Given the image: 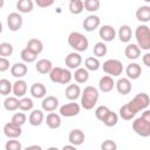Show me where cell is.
<instances>
[{"label": "cell", "instance_id": "obj_1", "mask_svg": "<svg viewBox=\"0 0 150 150\" xmlns=\"http://www.w3.org/2000/svg\"><path fill=\"white\" fill-rule=\"evenodd\" d=\"M97 101H98V90L93 86L86 87L81 94V107L86 110H90L95 107Z\"/></svg>", "mask_w": 150, "mask_h": 150}, {"label": "cell", "instance_id": "obj_2", "mask_svg": "<svg viewBox=\"0 0 150 150\" xmlns=\"http://www.w3.org/2000/svg\"><path fill=\"white\" fill-rule=\"evenodd\" d=\"M68 43L77 53L87 50L88 46H89L88 39L82 33H80V32H71L69 34V36H68Z\"/></svg>", "mask_w": 150, "mask_h": 150}, {"label": "cell", "instance_id": "obj_3", "mask_svg": "<svg viewBox=\"0 0 150 150\" xmlns=\"http://www.w3.org/2000/svg\"><path fill=\"white\" fill-rule=\"evenodd\" d=\"M137 46L143 50L150 49V28L146 25H139L135 30Z\"/></svg>", "mask_w": 150, "mask_h": 150}, {"label": "cell", "instance_id": "obj_4", "mask_svg": "<svg viewBox=\"0 0 150 150\" xmlns=\"http://www.w3.org/2000/svg\"><path fill=\"white\" fill-rule=\"evenodd\" d=\"M103 70L109 76H120L123 73V64L120 60L116 59H109L103 63Z\"/></svg>", "mask_w": 150, "mask_h": 150}, {"label": "cell", "instance_id": "obj_5", "mask_svg": "<svg viewBox=\"0 0 150 150\" xmlns=\"http://www.w3.org/2000/svg\"><path fill=\"white\" fill-rule=\"evenodd\" d=\"M129 104L131 105V108H132L136 112H138V111H141V110H145V109L149 107V104H150V97H149V95L145 94V93H139V94H137V95L129 102Z\"/></svg>", "mask_w": 150, "mask_h": 150}, {"label": "cell", "instance_id": "obj_6", "mask_svg": "<svg viewBox=\"0 0 150 150\" xmlns=\"http://www.w3.org/2000/svg\"><path fill=\"white\" fill-rule=\"evenodd\" d=\"M132 129L141 137H149L150 136V123L144 121L142 117H137L132 122Z\"/></svg>", "mask_w": 150, "mask_h": 150}, {"label": "cell", "instance_id": "obj_7", "mask_svg": "<svg viewBox=\"0 0 150 150\" xmlns=\"http://www.w3.org/2000/svg\"><path fill=\"white\" fill-rule=\"evenodd\" d=\"M81 110V107L79 103L76 102H70V103H66L60 107V115L63 117H74L76 115H79Z\"/></svg>", "mask_w": 150, "mask_h": 150}, {"label": "cell", "instance_id": "obj_8", "mask_svg": "<svg viewBox=\"0 0 150 150\" xmlns=\"http://www.w3.org/2000/svg\"><path fill=\"white\" fill-rule=\"evenodd\" d=\"M7 26H8L9 30H12V32L19 30L22 26V16L16 12L9 13L7 15Z\"/></svg>", "mask_w": 150, "mask_h": 150}, {"label": "cell", "instance_id": "obj_9", "mask_svg": "<svg viewBox=\"0 0 150 150\" xmlns=\"http://www.w3.org/2000/svg\"><path fill=\"white\" fill-rule=\"evenodd\" d=\"M4 134L11 138V139H16L18 137L21 136L22 131H21V127L12 123V122H8L4 125Z\"/></svg>", "mask_w": 150, "mask_h": 150}, {"label": "cell", "instance_id": "obj_10", "mask_svg": "<svg viewBox=\"0 0 150 150\" xmlns=\"http://www.w3.org/2000/svg\"><path fill=\"white\" fill-rule=\"evenodd\" d=\"M64 63L70 69H77V68H80V66L82 63V57L77 52H73L66 56Z\"/></svg>", "mask_w": 150, "mask_h": 150}, {"label": "cell", "instance_id": "obj_11", "mask_svg": "<svg viewBox=\"0 0 150 150\" xmlns=\"http://www.w3.org/2000/svg\"><path fill=\"white\" fill-rule=\"evenodd\" d=\"M98 35H100V38H101L103 41L110 42V41H112V40L115 39V36H116V30H115V28H114L112 26H110V25H103V26L100 28V30H98Z\"/></svg>", "mask_w": 150, "mask_h": 150}, {"label": "cell", "instance_id": "obj_12", "mask_svg": "<svg viewBox=\"0 0 150 150\" xmlns=\"http://www.w3.org/2000/svg\"><path fill=\"white\" fill-rule=\"evenodd\" d=\"M100 25H101L100 18H98L97 15H94V14L88 15V16L83 20V23H82L84 30H87V32H93V30H95L96 28L100 27Z\"/></svg>", "mask_w": 150, "mask_h": 150}, {"label": "cell", "instance_id": "obj_13", "mask_svg": "<svg viewBox=\"0 0 150 150\" xmlns=\"http://www.w3.org/2000/svg\"><path fill=\"white\" fill-rule=\"evenodd\" d=\"M42 110L47 112H53L59 107V100L55 96H46L41 102Z\"/></svg>", "mask_w": 150, "mask_h": 150}, {"label": "cell", "instance_id": "obj_14", "mask_svg": "<svg viewBox=\"0 0 150 150\" xmlns=\"http://www.w3.org/2000/svg\"><path fill=\"white\" fill-rule=\"evenodd\" d=\"M115 86H116L117 91L120 94H122V95H128L131 91V88H132L131 82H130V80L128 77H121V79H118L117 82L115 83Z\"/></svg>", "mask_w": 150, "mask_h": 150}, {"label": "cell", "instance_id": "obj_15", "mask_svg": "<svg viewBox=\"0 0 150 150\" xmlns=\"http://www.w3.org/2000/svg\"><path fill=\"white\" fill-rule=\"evenodd\" d=\"M115 87V82L112 80L111 76L109 75H105V76H102L100 79V82H98V89L102 91V93H110Z\"/></svg>", "mask_w": 150, "mask_h": 150}, {"label": "cell", "instance_id": "obj_16", "mask_svg": "<svg viewBox=\"0 0 150 150\" xmlns=\"http://www.w3.org/2000/svg\"><path fill=\"white\" fill-rule=\"evenodd\" d=\"M68 138H69L70 144H73L75 146H79L84 142V132L81 129H73L69 132Z\"/></svg>", "mask_w": 150, "mask_h": 150}, {"label": "cell", "instance_id": "obj_17", "mask_svg": "<svg viewBox=\"0 0 150 150\" xmlns=\"http://www.w3.org/2000/svg\"><path fill=\"white\" fill-rule=\"evenodd\" d=\"M125 73H127V76H128L129 80H137L142 74V68L138 63L132 62V63L127 66Z\"/></svg>", "mask_w": 150, "mask_h": 150}, {"label": "cell", "instance_id": "obj_18", "mask_svg": "<svg viewBox=\"0 0 150 150\" xmlns=\"http://www.w3.org/2000/svg\"><path fill=\"white\" fill-rule=\"evenodd\" d=\"M27 93V82L25 80H16L13 83V94L15 97H23Z\"/></svg>", "mask_w": 150, "mask_h": 150}, {"label": "cell", "instance_id": "obj_19", "mask_svg": "<svg viewBox=\"0 0 150 150\" xmlns=\"http://www.w3.org/2000/svg\"><path fill=\"white\" fill-rule=\"evenodd\" d=\"M27 71H28V68H27V66L25 64V63H22V62H18V63H14L12 67H11V74H12V76H14V77H16V79H21V77H23L26 74H27Z\"/></svg>", "mask_w": 150, "mask_h": 150}, {"label": "cell", "instance_id": "obj_20", "mask_svg": "<svg viewBox=\"0 0 150 150\" xmlns=\"http://www.w3.org/2000/svg\"><path fill=\"white\" fill-rule=\"evenodd\" d=\"M35 69L38 70V73L40 74H49L53 69V64L52 61L48 59H41L36 62L35 64Z\"/></svg>", "mask_w": 150, "mask_h": 150}, {"label": "cell", "instance_id": "obj_21", "mask_svg": "<svg viewBox=\"0 0 150 150\" xmlns=\"http://www.w3.org/2000/svg\"><path fill=\"white\" fill-rule=\"evenodd\" d=\"M124 54H125L127 59H129V60H136L141 55V48L136 43H129L125 47V49H124Z\"/></svg>", "mask_w": 150, "mask_h": 150}, {"label": "cell", "instance_id": "obj_22", "mask_svg": "<svg viewBox=\"0 0 150 150\" xmlns=\"http://www.w3.org/2000/svg\"><path fill=\"white\" fill-rule=\"evenodd\" d=\"M66 97L69 100V101H75L76 98L80 97V95L82 94L81 93V88L79 84H69L67 88H66Z\"/></svg>", "mask_w": 150, "mask_h": 150}, {"label": "cell", "instance_id": "obj_23", "mask_svg": "<svg viewBox=\"0 0 150 150\" xmlns=\"http://www.w3.org/2000/svg\"><path fill=\"white\" fill-rule=\"evenodd\" d=\"M43 120H45V115H43L42 110H39V109L33 110L29 114V117H28L29 124L33 125V127H39L43 122Z\"/></svg>", "mask_w": 150, "mask_h": 150}, {"label": "cell", "instance_id": "obj_24", "mask_svg": "<svg viewBox=\"0 0 150 150\" xmlns=\"http://www.w3.org/2000/svg\"><path fill=\"white\" fill-rule=\"evenodd\" d=\"M46 93H47V89H46L45 84H42V83L36 82V83H33L30 87V94L35 98H45Z\"/></svg>", "mask_w": 150, "mask_h": 150}, {"label": "cell", "instance_id": "obj_25", "mask_svg": "<svg viewBox=\"0 0 150 150\" xmlns=\"http://www.w3.org/2000/svg\"><path fill=\"white\" fill-rule=\"evenodd\" d=\"M136 19L141 22H149L150 21V6H141L137 8L136 13Z\"/></svg>", "mask_w": 150, "mask_h": 150}, {"label": "cell", "instance_id": "obj_26", "mask_svg": "<svg viewBox=\"0 0 150 150\" xmlns=\"http://www.w3.org/2000/svg\"><path fill=\"white\" fill-rule=\"evenodd\" d=\"M120 117L121 118H123V120H125V121H130L131 118H134L135 116H136V111L131 108V105L129 104V103H127V104H124V105H122L121 108H120Z\"/></svg>", "mask_w": 150, "mask_h": 150}, {"label": "cell", "instance_id": "obj_27", "mask_svg": "<svg viewBox=\"0 0 150 150\" xmlns=\"http://www.w3.org/2000/svg\"><path fill=\"white\" fill-rule=\"evenodd\" d=\"M132 36V30L128 25H122L118 29V38L121 42H129Z\"/></svg>", "mask_w": 150, "mask_h": 150}, {"label": "cell", "instance_id": "obj_28", "mask_svg": "<svg viewBox=\"0 0 150 150\" xmlns=\"http://www.w3.org/2000/svg\"><path fill=\"white\" fill-rule=\"evenodd\" d=\"M46 123L50 129H57L61 125V117L56 112H49L46 117Z\"/></svg>", "mask_w": 150, "mask_h": 150}, {"label": "cell", "instance_id": "obj_29", "mask_svg": "<svg viewBox=\"0 0 150 150\" xmlns=\"http://www.w3.org/2000/svg\"><path fill=\"white\" fill-rule=\"evenodd\" d=\"M73 77L77 83H86L89 79V73L86 68H77L73 74Z\"/></svg>", "mask_w": 150, "mask_h": 150}, {"label": "cell", "instance_id": "obj_30", "mask_svg": "<svg viewBox=\"0 0 150 150\" xmlns=\"http://www.w3.org/2000/svg\"><path fill=\"white\" fill-rule=\"evenodd\" d=\"M19 103H20V100H18V97L15 96H9V97H6L5 101H4V107L6 110L8 111H14L16 109H19Z\"/></svg>", "mask_w": 150, "mask_h": 150}, {"label": "cell", "instance_id": "obj_31", "mask_svg": "<svg viewBox=\"0 0 150 150\" xmlns=\"http://www.w3.org/2000/svg\"><path fill=\"white\" fill-rule=\"evenodd\" d=\"M34 4L32 0H19L16 2V9L20 13H29L33 11Z\"/></svg>", "mask_w": 150, "mask_h": 150}, {"label": "cell", "instance_id": "obj_32", "mask_svg": "<svg viewBox=\"0 0 150 150\" xmlns=\"http://www.w3.org/2000/svg\"><path fill=\"white\" fill-rule=\"evenodd\" d=\"M84 9V2L82 0H70L69 1V11L71 14H81Z\"/></svg>", "mask_w": 150, "mask_h": 150}, {"label": "cell", "instance_id": "obj_33", "mask_svg": "<svg viewBox=\"0 0 150 150\" xmlns=\"http://www.w3.org/2000/svg\"><path fill=\"white\" fill-rule=\"evenodd\" d=\"M27 48L30 49L32 52H34L36 55H39L43 50V43L39 39H30L27 42Z\"/></svg>", "mask_w": 150, "mask_h": 150}, {"label": "cell", "instance_id": "obj_34", "mask_svg": "<svg viewBox=\"0 0 150 150\" xmlns=\"http://www.w3.org/2000/svg\"><path fill=\"white\" fill-rule=\"evenodd\" d=\"M20 56H21L22 61H23V62H26V63H32V62L36 61V57H38V55H36L34 52H32L30 49H28L27 47H26V48H23V49L21 50Z\"/></svg>", "mask_w": 150, "mask_h": 150}, {"label": "cell", "instance_id": "obj_35", "mask_svg": "<svg viewBox=\"0 0 150 150\" xmlns=\"http://www.w3.org/2000/svg\"><path fill=\"white\" fill-rule=\"evenodd\" d=\"M84 66H86V69L87 70H91V71H96L98 68H100V61L97 57L95 56H89L84 61Z\"/></svg>", "mask_w": 150, "mask_h": 150}, {"label": "cell", "instance_id": "obj_36", "mask_svg": "<svg viewBox=\"0 0 150 150\" xmlns=\"http://www.w3.org/2000/svg\"><path fill=\"white\" fill-rule=\"evenodd\" d=\"M13 91V84L7 80V79H1L0 80V94L2 96H7Z\"/></svg>", "mask_w": 150, "mask_h": 150}, {"label": "cell", "instance_id": "obj_37", "mask_svg": "<svg viewBox=\"0 0 150 150\" xmlns=\"http://www.w3.org/2000/svg\"><path fill=\"white\" fill-rule=\"evenodd\" d=\"M107 52H108V48H107L104 42H97V43H95V46L93 48V53H94V55L96 57L104 56L107 54Z\"/></svg>", "mask_w": 150, "mask_h": 150}, {"label": "cell", "instance_id": "obj_38", "mask_svg": "<svg viewBox=\"0 0 150 150\" xmlns=\"http://www.w3.org/2000/svg\"><path fill=\"white\" fill-rule=\"evenodd\" d=\"M13 54V46L9 42H1L0 43V56L7 57Z\"/></svg>", "mask_w": 150, "mask_h": 150}, {"label": "cell", "instance_id": "obj_39", "mask_svg": "<svg viewBox=\"0 0 150 150\" xmlns=\"http://www.w3.org/2000/svg\"><path fill=\"white\" fill-rule=\"evenodd\" d=\"M109 112H110V109H109L107 105H100V107H97L96 110H95V116H96L97 120H100L101 122H103L104 118L108 116Z\"/></svg>", "mask_w": 150, "mask_h": 150}, {"label": "cell", "instance_id": "obj_40", "mask_svg": "<svg viewBox=\"0 0 150 150\" xmlns=\"http://www.w3.org/2000/svg\"><path fill=\"white\" fill-rule=\"evenodd\" d=\"M117 122H118V116H117V114L110 110V112L108 114V116L104 118L103 124H104L105 127H115V125L117 124Z\"/></svg>", "mask_w": 150, "mask_h": 150}, {"label": "cell", "instance_id": "obj_41", "mask_svg": "<svg viewBox=\"0 0 150 150\" xmlns=\"http://www.w3.org/2000/svg\"><path fill=\"white\" fill-rule=\"evenodd\" d=\"M33 105H34V103H33L32 98H29V97H22L20 100V103H19V109L22 110V111H29V110L33 109Z\"/></svg>", "mask_w": 150, "mask_h": 150}, {"label": "cell", "instance_id": "obj_42", "mask_svg": "<svg viewBox=\"0 0 150 150\" xmlns=\"http://www.w3.org/2000/svg\"><path fill=\"white\" fill-rule=\"evenodd\" d=\"M62 70H63V68H61V67H55V68H53L52 71L49 73L50 81L54 82V83H60L61 75H62Z\"/></svg>", "mask_w": 150, "mask_h": 150}, {"label": "cell", "instance_id": "obj_43", "mask_svg": "<svg viewBox=\"0 0 150 150\" xmlns=\"http://www.w3.org/2000/svg\"><path fill=\"white\" fill-rule=\"evenodd\" d=\"M84 9L88 12H96L100 8V1L98 0H84Z\"/></svg>", "mask_w": 150, "mask_h": 150}, {"label": "cell", "instance_id": "obj_44", "mask_svg": "<svg viewBox=\"0 0 150 150\" xmlns=\"http://www.w3.org/2000/svg\"><path fill=\"white\" fill-rule=\"evenodd\" d=\"M26 120H27V116L23 112H15L12 116L11 122L14 123V124H16V125H19V127H21V125H23L26 123Z\"/></svg>", "mask_w": 150, "mask_h": 150}, {"label": "cell", "instance_id": "obj_45", "mask_svg": "<svg viewBox=\"0 0 150 150\" xmlns=\"http://www.w3.org/2000/svg\"><path fill=\"white\" fill-rule=\"evenodd\" d=\"M6 150H22V145L18 139H9L5 144Z\"/></svg>", "mask_w": 150, "mask_h": 150}, {"label": "cell", "instance_id": "obj_46", "mask_svg": "<svg viewBox=\"0 0 150 150\" xmlns=\"http://www.w3.org/2000/svg\"><path fill=\"white\" fill-rule=\"evenodd\" d=\"M101 150H117V144L112 139H105L101 143Z\"/></svg>", "mask_w": 150, "mask_h": 150}, {"label": "cell", "instance_id": "obj_47", "mask_svg": "<svg viewBox=\"0 0 150 150\" xmlns=\"http://www.w3.org/2000/svg\"><path fill=\"white\" fill-rule=\"evenodd\" d=\"M71 79H73V74H71L68 69L63 68V70H62V75H61V80H60V83H61V84H67V83H69V82L71 81Z\"/></svg>", "mask_w": 150, "mask_h": 150}, {"label": "cell", "instance_id": "obj_48", "mask_svg": "<svg viewBox=\"0 0 150 150\" xmlns=\"http://www.w3.org/2000/svg\"><path fill=\"white\" fill-rule=\"evenodd\" d=\"M9 69V61L6 57H0V71H6Z\"/></svg>", "mask_w": 150, "mask_h": 150}, {"label": "cell", "instance_id": "obj_49", "mask_svg": "<svg viewBox=\"0 0 150 150\" xmlns=\"http://www.w3.org/2000/svg\"><path fill=\"white\" fill-rule=\"evenodd\" d=\"M35 4H36L39 7L45 8V7L52 6V5L54 4V1H53V0H36V1H35Z\"/></svg>", "mask_w": 150, "mask_h": 150}, {"label": "cell", "instance_id": "obj_50", "mask_svg": "<svg viewBox=\"0 0 150 150\" xmlns=\"http://www.w3.org/2000/svg\"><path fill=\"white\" fill-rule=\"evenodd\" d=\"M143 63L146 66V67H150V53H146L143 55Z\"/></svg>", "mask_w": 150, "mask_h": 150}, {"label": "cell", "instance_id": "obj_51", "mask_svg": "<svg viewBox=\"0 0 150 150\" xmlns=\"http://www.w3.org/2000/svg\"><path fill=\"white\" fill-rule=\"evenodd\" d=\"M144 121H146V122H149L150 123V110H144L143 112H142V116H141Z\"/></svg>", "mask_w": 150, "mask_h": 150}, {"label": "cell", "instance_id": "obj_52", "mask_svg": "<svg viewBox=\"0 0 150 150\" xmlns=\"http://www.w3.org/2000/svg\"><path fill=\"white\" fill-rule=\"evenodd\" d=\"M23 150H42V148L40 145H36V144H33V145H29V146H26Z\"/></svg>", "mask_w": 150, "mask_h": 150}, {"label": "cell", "instance_id": "obj_53", "mask_svg": "<svg viewBox=\"0 0 150 150\" xmlns=\"http://www.w3.org/2000/svg\"><path fill=\"white\" fill-rule=\"evenodd\" d=\"M61 150H77V149H76L75 145H73V144H68V145H64Z\"/></svg>", "mask_w": 150, "mask_h": 150}, {"label": "cell", "instance_id": "obj_54", "mask_svg": "<svg viewBox=\"0 0 150 150\" xmlns=\"http://www.w3.org/2000/svg\"><path fill=\"white\" fill-rule=\"evenodd\" d=\"M47 150H60V149H57L56 146H49Z\"/></svg>", "mask_w": 150, "mask_h": 150}]
</instances>
